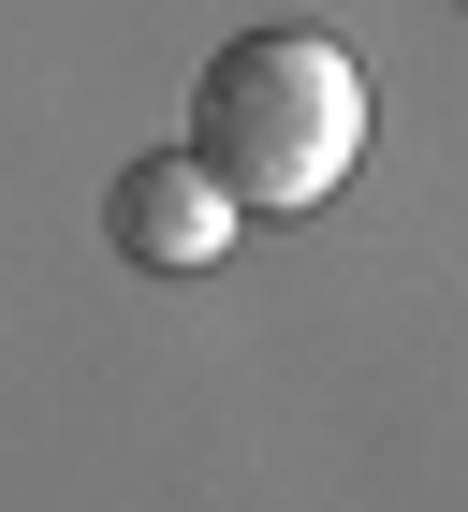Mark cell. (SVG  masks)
I'll return each mask as SVG.
<instances>
[{
    "mask_svg": "<svg viewBox=\"0 0 468 512\" xmlns=\"http://www.w3.org/2000/svg\"><path fill=\"white\" fill-rule=\"evenodd\" d=\"M191 147L249 220H308L366 161V59L322 30H234L191 88Z\"/></svg>",
    "mask_w": 468,
    "mask_h": 512,
    "instance_id": "1",
    "label": "cell"
},
{
    "mask_svg": "<svg viewBox=\"0 0 468 512\" xmlns=\"http://www.w3.org/2000/svg\"><path fill=\"white\" fill-rule=\"evenodd\" d=\"M103 235L132 249V264H161V278H191V264H220L234 235H249V205L205 176V147H147L132 176L103 191Z\"/></svg>",
    "mask_w": 468,
    "mask_h": 512,
    "instance_id": "2",
    "label": "cell"
}]
</instances>
